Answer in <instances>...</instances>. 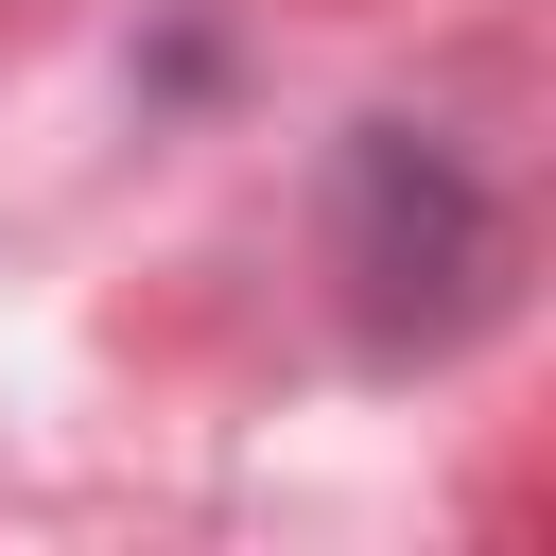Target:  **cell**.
I'll return each mask as SVG.
<instances>
[{
  "label": "cell",
  "mask_w": 556,
  "mask_h": 556,
  "mask_svg": "<svg viewBox=\"0 0 556 556\" xmlns=\"http://www.w3.org/2000/svg\"><path fill=\"white\" fill-rule=\"evenodd\" d=\"M330 226H348V313H365V348H469V330H486V295H504V208L469 191L452 139L365 122L348 174H330Z\"/></svg>",
  "instance_id": "1"
}]
</instances>
